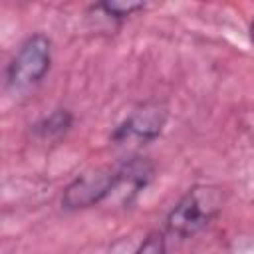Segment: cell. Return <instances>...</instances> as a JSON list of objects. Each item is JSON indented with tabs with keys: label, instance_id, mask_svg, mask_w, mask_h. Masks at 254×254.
I'll list each match as a JSON object with an SVG mask.
<instances>
[{
	"label": "cell",
	"instance_id": "cell-1",
	"mask_svg": "<svg viewBox=\"0 0 254 254\" xmlns=\"http://www.w3.org/2000/svg\"><path fill=\"white\" fill-rule=\"evenodd\" d=\"M224 208V190L216 185H194L167 214V232L177 238H190L210 226Z\"/></svg>",
	"mask_w": 254,
	"mask_h": 254
},
{
	"label": "cell",
	"instance_id": "cell-2",
	"mask_svg": "<svg viewBox=\"0 0 254 254\" xmlns=\"http://www.w3.org/2000/svg\"><path fill=\"white\" fill-rule=\"evenodd\" d=\"M52 67V40L42 34H30L12 56L6 67V89L14 95H24L48 75Z\"/></svg>",
	"mask_w": 254,
	"mask_h": 254
},
{
	"label": "cell",
	"instance_id": "cell-3",
	"mask_svg": "<svg viewBox=\"0 0 254 254\" xmlns=\"http://www.w3.org/2000/svg\"><path fill=\"white\" fill-rule=\"evenodd\" d=\"M119 181L117 167H97L75 177L62 194L64 210H83L103 202L115 192Z\"/></svg>",
	"mask_w": 254,
	"mask_h": 254
},
{
	"label": "cell",
	"instance_id": "cell-4",
	"mask_svg": "<svg viewBox=\"0 0 254 254\" xmlns=\"http://www.w3.org/2000/svg\"><path fill=\"white\" fill-rule=\"evenodd\" d=\"M169 111L161 101H145L137 105L123 123H119L111 135V141L117 145H127L131 141L145 145L155 141L167 123Z\"/></svg>",
	"mask_w": 254,
	"mask_h": 254
},
{
	"label": "cell",
	"instance_id": "cell-5",
	"mask_svg": "<svg viewBox=\"0 0 254 254\" xmlns=\"http://www.w3.org/2000/svg\"><path fill=\"white\" fill-rule=\"evenodd\" d=\"M73 125V113L69 109H54L50 115H44L32 125V133L42 141L62 139Z\"/></svg>",
	"mask_w": 254,
	"mask_h": 254
},
{
	"label": "cell",
	"instance_id": "cell-6",
	"mask_svg": "<svg viewBox=\"0 0 254 254\" xmlns=\"http://www.w3.org/2000/svg\"><path fill=\"white\" fill-rule=\"evenodd\" d=\"M93 10L103 12V16H107L109 20L123 22L125 18L133 16L135 12L145 10V4H143V2H131V0H129V2H123V0H107V2L95 4Z\"/></svg>",
	"mask_w": 254,
	"mask_h": 254
},
{
	"label": "cell",
	"instance_id": "cell-7",
	"mask_svg": "<svg viewBox=\"0 0 254 254\" xmlns=\"http://www.w3.org/2000/svg\"><path fill=\"white\" fill-rule=\"evenodd\" d=\"M133 254H167V240H165V234L159 232V230H153L149 232L143 242L137 246V250Z\"/></svg>",
	"mask_w": 254,
	"mask_h": 254
},
{
	"label": "cell",
	"instance_id": "cell-8",
	"mask_svg": "<svg viewBox=\"0 0 254 254\" xmlns=\"http://www.w3.org/2000/svg\"><path fill=\"white\" fill-rule=\"evenodd\" d=\"M248 32H250V40H252V44H254V20L250 22V30H248Z\"/></svg>",
	"mask_w": 254,
	"mask_h": 254
}]
</instances>
